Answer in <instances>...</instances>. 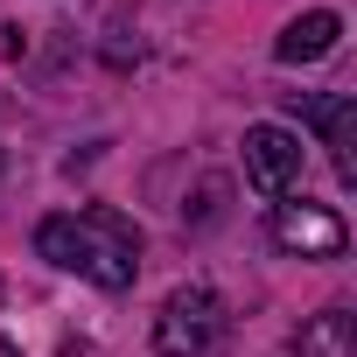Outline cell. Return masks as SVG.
<instances>
[{"label": "cell", "mask_w": 357, "mask_h": 357, "mask_svg": "<svg viewBox=\"0 0 357 357\" xmlns=\"http://www.w3.org/2000/svg\"><path fill=\"white\" fill-rule=\"evenodd\" d=\"M154 343L161 357H218L231 343V308L211 287H175L154 315Z\"/></svg>", "instance_id": "2"}, {"label": "cell", "mask_w": 357, "mask_h": 357, "mask_svg": "<svg viewBox=\"0 0 357 357\" xmlns=\"http://www.w3.org/2000/svg\"><path fill=\"white\" fill-rule=\"evenodd\" d=\"M36 252H43L50 266H63V273H84V280L105 287V294L133 287V273H140V231H133V218L112 211V204L43 218V225H36Z\"/></svg>", "instance_id": "1"}, {"label": "cell", "mask_w": 357, "mask_h": 357, "mask_svg": "<svg viewBox=\"0 0 357 357\" xmlns=\"http://www.w3.org/2000/svg\"><path fill=\"white\" fill-rule=\"evenodd\" d=\"M245 175L259 197H287L301 183V140L287 126H245Z\"/></svg>", "instance_id": "3"}, {"label": "cell", "mask_w": 357, "mask_h": 357, "mask_svg": "<svg viewBox=\"0 0 357 357\" xmlns=\"http://www.w3.org/2000/svg\"><path fill=\"white\" fill-rule=\"evenodd\" d=\"M273 238H280L287 252H301V259H336V252L350 245L343 218L322 211V204H280V211H273Z\"/></svg>", "instance_id": "4"}, {"label": "cell", "mask_w": 357, "mask_h": 357, "mask_svg": "<svg viewBox=\"0 0 357 357\" xmlns=\"http://www.w3.org/2000/svg\"><path fill=\"white\" fill-rule=\"evenodd\" d=\"M294 357H357V322H350L343 308L308 315L301 336H294Z\"/></svg>", "instance_id": "7"}, {"label": "cell", "mask_w": 357, "mask_h": 357, "mask_svg": "<svg viewBox=\"0 0 357 357\" xmlns=\"http://www.w3.org/2000/svg\"><path fill=\"white\" fill-rule=\"evenodd\" d=\"M294 105H301V119L322 133V147L336 154V175L350 183V175H357V161H350V126H357V105H350V91H322V98H301V91H294Z\"/></svg>", "instance_id": "5"}, {"label": "cell", "mask_w": 357, "mask_h": 357, "mask_svg": "<svg viewBox=\"0 0 357 357\" xmlns=\"http://www.w3.org/2000/svg\"><path fill=\"white\" fill-rule=\"evenodd\" d=\"M336 36H343V15L308 8V15H294V22L273 36V56H280V63H322V56L336 50Z\"/></svg>", "instance_id": "6"}]
</instances>
